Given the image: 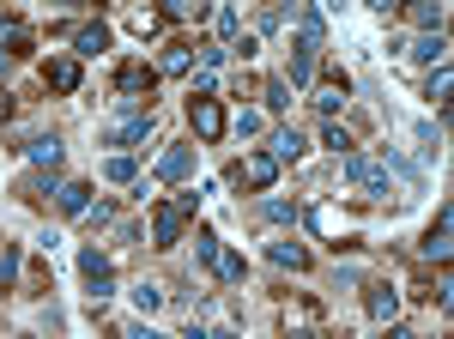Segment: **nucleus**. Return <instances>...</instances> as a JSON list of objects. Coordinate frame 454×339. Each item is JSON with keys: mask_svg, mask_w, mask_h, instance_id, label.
<instances>
[{"mask_svg": "<svg viewBox=\"0 0 454 339\" xmlns=\"http://www.w3.org/2000/svg\"><path fill=\"white\" fill-rule=\"evenodd\" d=\"M104 176H109V182H121V188H134V182H140V164H134L128 152H115V158H104Z\"/></svg>", "mask_w": 454, "mask_h": 339, "instance_id": "5701e85b", "label": "nucleus"}, {"mask_svg": "<svg viewBox=\"0 0 454 339\" xmlns=\"http://www.w3.org/2000/svg\"><path fill=\"white\" fill-rule=\"evenodd\" d=\"M267 261H273V267H291V272H303L309 267V248H303V242H267Z\"/></svg>", "mask_w": 454, "mask_h": 339, "instance_id": "2eb2a0df", "label": "nucleus"}, {"mask_svg": "<svg viewBox=\"0 0 454 339\" xmlns=\"http://www.w3.org/2000/svg\"><path fill=\"white\" fill-rule=\"evenodd\" d=\"M400 55H412V61H424V67H442V61H449V36L442 31H419Z\"/></svg>", "mask_w": 454, "mask_h": 339, "instance_id": "6e6552de", "label": "nucleus"}, {"mask_svg": "<svg viewBox=\"0 0 454 339\" xmlns=\"http://www.w3.org/2000/svg\"><path fill=\"white\" fill-rule=\"evenodd\" d=\"M194 176V146H164L158 152V182H188Z\"/></svg>", "mask_w": 454, "mask_h": 339, "instance_id": "1a4fd4ad", "label": "nucleus"}, {"mask_svg": "<svg viewBox=\"0 0 454 339\" xmlns=\"http://www.w3.org/2000/svg\"><path fill=\"white\" fill-rule=\"evenodd\" d=\"M6 67H12V55H0V79H6Z\"/></svg>", "mask_w": 454, "mask_h": 339, "instance_id": "a19ab883", "label": "nucleus"}, {"mask_svg": "<svg viewBox=\"0 0 454 339\" xmlns=\"http://www.w3.org/2000/svg\"><path fill=\"white\" fill-rule=\"evenodd\" d=\"M261 212H267L273 225H297V206L291 201H261Z\"/></svg>", "mask_w": 454, "mask_h": 339, "instance_id": "473e14b6", "label": "nucleus"}, {"mask_svg": "<svg viewBox=\"0 0 454 339\" xmlns=\"http://www.w3.org/2000/svg\"><path fill=\"white\" fill-rule=\"evenodd\" d=\"M261 98H267V109H291V85H285V79H267Z\"/></svg>", "mask_w": 454, "mask_h": 339, "instance_id": "2f4dec72", "label": "nucleus"}, {"mask_svg": "<svg viewBox=\"0 0 454 339\" xmlns=\"http://www.w3.org/2000/svg\"><path fill=\"white\" fill-rule=\"evenodd\" d=\"M55 206H61L67 218H85V206H91V188H85V182H61V188H55Z\"/></svg>", "mask_w": 454, "mask_h": 339, "instance_id": "f3484780", "label": "nucleus"}, {"mask_svg": "<svg viewBox=\"0 0 454 339\" xmlns=\"http://www.w3.org/2000/svg\"><path fill=\"white\" fill-rule=\"evenodd\" d=\"M188 67H194V49H188V43H170V49L158 55V73H188Z\"/></svg>", "mask_w": 454, "mask_h": 339, "instance_id": "a878e982", "label": "nucleus"}, {"mask_svg": "<svg viewBox=\"0 0 454 339\" xmlns=\"http://www.w3.org/2000/svg\"><path fill=\"white\" fill-rule=\"evenodd\" d=\"M370 321H400V291L394 285H376L370 291Z\"/></svg>", "mask_w": 454, "mask_h": 339, "instance_id": "aec40b11", "label": "nucleus"}, {"mask_svg": "<svg viewBox=\"0 0 454 339\" xmlns=\"http://www.w3.org/2000/svg\"><path fill=\"white\" fill-rule=\"evenodd\" d=\"M188 122H194V134H200V139H218L224 128H231L218 98H194V103H188Z\"/></svg>", "mask_w": 454, "mask_h": 339, "instance_id": "20e7f679", "label": "nucleus"}, {"mask_svg": "<svg viewBox=\"0 0 454 339\" xmlns=\"http://www.w3.org/2000/svg\"><path fill=\"white\" fill-rule=\"evenodd\" d=\"M212 272H218L224 285H243V279H248V261L237 255V248H218V261H212Z\"/></svg>", "mask_w": 454, "mask_h": 339, "instance_id": "4be33fe9", "label": "nucleus"}, {"mask_svg": "<svg viewBox=\"0 0 454 339\" xmlns=\"http://www.w3.org/2000/svg\"><path fill=\"white\" fill-rule=\"evenodd\" d=\"M25 158H31L36 170H61V158H67V146H61L55 134H36L31 146H25Z\"/></svg>", "mask_w": 454, "mask_h": 339, "instance_id": "ddd939ff", "label": "nucleus"}, {"mask_svg": "<svg viewBox=\"0 0 454 339\" xmlns=\"http://www.w3.org/2000/svg\"><path fill=\"white\" fill-rule=\"evenodd\" d=\"M188 98H218V79H212V73H194V91H188Z\"/></svg>", "mask_w": 454, "mask_h": 339, "instance_id": "58836bf2", "label": "nucleus"}, {"mask_svg": "<svg viewBox=\"0 0 454 339\" xmlns=\"http://www.w3.org/2000/svg\"><path fill=\"white\" fill-rule=\"evenodd\" d=\"M419 255H424V261H436V267H442V261H449V206H442V212H436V225H430V231H424Z\"/></svg>", "mask_w": 454, "mask_h": 339, "instance_id": "9b49d317", "label": "nucleus"}, {"mask_svg": "<svg viewBox=\"0 0 454 339\" xmlns=\"http://www.w3.org/2000/svg\"><path fill=\"white\" fill-rule=\"evenodd\" d=\"M346 98H351V79H346V73H327V79L315 85V109H321V115L346 109Z\"/></svg>", "mask_w": 454, "mask_h": 339, "instance_id": "9d476101", "label": "nucleus"}, {"mask_svg": "<svg viewBox=\"0 0 454 339\" xmlns=\"http://www.w3.org/2000/svg\"><path fill=\"white\" fill-rule=\"evenodd\" d=\"M364 6H376V12H394V6H400V0H364Z\"/></svg>", "mask_w": 454, "mask_h": 339, "instance_id": "ea45409f", "label": "nucleus"}, {"mask_svg": "<svg viewBox=\"0 0 454 339\" xmlns=\"http://www.w3.org/2000/svg\"><path fill=\"white\" fill-rule=\"evenodd\" d=\"M79 279H85V291L98 304L115 297V267H109V255H98V248H79Z\"/></svg>", "mask_w": 454, "mask_h": 339, "instance_id": "f03ea898", "label": "nucleus"}, {"mask_svg": "<svg viewBox=\"0 0 454 339\" xmlns=\"http://www.w3.org/2000/svg\"><path fill=\"white\" fill-rule=\"evenodd\" d=\"M346 182L370 188V194H394V188H387V164H370V158H357V152H346Z\"/></svg>", "mask_w": 454, "mask_h": 339, "instance_id": "423d86ee", "label": "nucleus"}, {"mask_svg": "<svg viewBox=\"0 0 454 339\" xmlns=\"http://www.w3.org/2000/svg\"><path fill=\"white\" fill-rule=\"evenodd\" d=\"M243 182H248V188H273V182H279V158H273V152L243 158Z\"/></svg>", "mask_w": 454, "mask_h": 339, "instance_id": "f8f14e48", "label": "nucleus"}, {"mask_svg": "<svg viewBox=\"0 0 454 339\" xmlns=\"http://www.w3.org/2000/svg\"><path fill=\"white\" fill-rule=\"evenodd\" d=\"M158 12H164V19H188V12H207V6H200V0H164Z\"/></svg>", "mask_w": 454, "mask_h": 339, "instance_id": "c9c22d12", "label": "nucleus"}, {"mask_svg": "<svg viewBox=\"0 0 454 339\" xmlns=\"http://www.w3.org/2000/svg\"><path fill=\"white\" fill-rule=\"evenodd\" d=\"M309 231H321V237H333V212H327V206H315V212H309Z\"/></svg>", "mask_w": 454, "mask_h": 339, "instance_id": "4c0bfd02", "label": "nucleus"}, {"mask_svg": "<svg viewBox=\"0 0 454 339\" xmlns=\"http://www.w3.org/2000/svg\"><path fill=\"white\" fill-rule=\"evenodd\" d=\"M104 49H109L104 25H79V31H73V55H85V61H91V55H104Z\"/></svg>", "mask_w": 454, "mask_h": 339, "instance_id": "a211bd4d", "label": "nucleus"}, {"mask_svg": "<svg viewBox=\"0 0 454 339\" xmlns=\"http://www.w3.org/2000/svg\"><path fill=\"white\" fill-rule=\"evenodd\" d=\"M321 36H327V25H321V12L315 6H303V19H297V49H291V91H309L315 85V61H321Z\"/></svg>", "mask_w": 454, "mask_h": 339, "instance_id": "f257e3e1", "label": "nucleus"}, {"mask_svg": "<svg viewBox=\"0 0 454 339\" xmlns=\"http://www.w3.org/2000/svg\"><path fill=\"white\" fill-rule=\"evenodd\" d=\"M31 25H19V19H6V25H0V55H12V61H25V55H31Z\"/></svg>", "mask_w": 454, "mask_h": 339, "instance_id": "4468645a", "label": "nucleus"}, {"mask_svg": "<svg viewBox=\"0 0 454 339\" xmlns=\"http://www.w3.org/2000/svg\"><path fill=\"white\" fill-rule=\"evenodd\" d=\"M43 79H49L55 91H79V61H73V55H55V61L43 67Z\"/></svg>", "mask_w": 454, "mask_h": 339, "instance_id": "dca6fc26", "label": "nucleus"}, {"mask_svg": "<svg viewBox=\"0 0 454 339\" xmlns=\"http://www.w3.org/2000/svg\"><path fill=\"white\" fill-rule=\"evenodd\" d=\"M321 146L346 158V152H351V134H346V128H340V122H327V128H321Z\"/></svg>", "mask_w": 454, "mask_h": 339, "instance_id": "7c9ffc66", "label": "nucleus"}, {"mask_svg": "<svg viewBox=\"0 0 454 339\" xmlns=\"http://www.w3.org/2000/svg\"><path fill=\"white\" fill-rule=\"evenodd\" d=\"M231 128H237V139H254L261 128H267V115H261V109H243V115H237Z\"/></svg>", "mask_w": 454, "mask_h": 339, "instance_id": "c756f323", "label": "nucleus"}, {"mask_svg": "<svg viewBox=\"0 0 454 339\" xmlns=\"http://www.w3.org/2000/svg\"><path fill=\"white\" fill-rule=\"evenodd\" d=\"M218 248H224V242H218V231H194V261H200V267H212V261H218Z\"/></svg>", "mask_w": 454, "mask_h": 339, "instance_id": "cd10ccee", "label": "nucleus"}, {"mask_svg": "<svg viewBox=\"0 0 454 339\" xmlns=\"http://www.w3.org/2000/svg\"><path fill=\"white\" fill-rule=\"evenodd\" d=\"M449 85H454V73H449V61H442V67L430 73V85H424V98H430V103H449Z\"/></svg>", "mask_w": 454, "mask_h": 339, "instance_id": "c85d7f7f", "label": "nucleus"}, {"mask_svg": "<svg viewBox=\"0 0 454 339\" xmlns=\"http://www.w3.org/2000/svg\"><path fill=\"white\" fill-rule=\"evenodd\" d=\"M194 61H200V73H218L224 61H231V43H200V55H194Z\"/></svg>", "mask_w": 454, "mask_h": 339, "instance_id": "bb28decb", "label": "nucleus"}, {"mask_svg": "<svg viewBox=\"0 0 454 339\" xmlns=\"http://www.w3.org/2000/svg\"><path fill=\"white\" fill-rule=\"evenodd\" d=\"M12 279H19V248L0 242V285H12Z\"/></svg>", "mask_w": 454, "mask_h": 339, "instance_id": "72a5a7b5", "label": "nucleus"}, {"mask_svg": "<svg viewBox=\"0 0 454 339\" xmlns=\"http://www.w3.org/2000/svg\"><path fill=\"white\" fill-rule=\"evenodd\" d=\"M158 25H164V12H134V36H152Z\"/></svg>", "mask_w": 454, "mask_h": 339, "instance_id": "e433bc0d", "label": "nucleus"}, {"mask_svg": "<svg viewBox=\"0 0 454 339\" xmlns=\"http://www.w3.org/2000/svg\"><path fill=\"white\" fill-rule=\"evenodd\" d=\"M303 152H309V146H303L297 128H273V158H279V164H297Z\"/></svg>", "mask_w": 454, "mask_h": 339, "instance_id": "6ab92c4d", "label": "nucleus"}, {"mask_svg": "<svg viewBox=\"0 0 454 339\" xmlns=\"http://www.w3.org/2000/svg\"><path fill=\"white\" fill-rule=\"evenodd\" d=\"M128 297H134V309H140V315H158V309H164V285H152V279H140V285H134Z\"/></svg>", "mask_w": 454, "mask_h": 339, "instance_id": "b1692460", "label": "nucleus"}, {"mask_svg": "<svg viewBox=\"0 0 454 339\" xmlns=\"http://www.w3.org/2000/svg\"><path fill=\"white\" fill-rule=\"evenodd\" d=\"M212 31H218V43H237V36H243V12H237V6H218V12H212Z\"/></svg>", "mask_w": 454, "mask_h": 339, "instance_id": "393cba45", "label": "nucleus"}, {"mask_svg": "<svg viewBox=\"0 0 454 339\" xmlns=\"http://www.w3.org/2000/svg\"><path fill=\"white\" fill-rule=\"evenodd\" d=\"M182 231H188V212H182L176 201L152 212V248H176V242H182Z\"/></svg>", "mask_w": 454, "mask_h": 339, "instance_id": "7ed1b4c3", "label": "nucleus"}, {"mask_svg": "<svg viewBox=\"0 0 454 339\" xmlns=\"http://www.w3.org/2000/svg\"><path fill=\"white\" fill-rule=\"evenodd\" d=\"M145 139H152V109L145 115H121V122L104 128V146H145Z\"/></svg>", "mask_w": 454, "mask_h": 339, "instance_id": "39448f33", "label": "nucleus"}, {"mask_svg": "<svg viewBox=\"0 0 454 339\" xmlns=\"http://www.w3.org/2000/svg\"><path fill=\"white\" fill-rule=\"evenodd\" d=\"M291 6H303V0H279V12H291Z\"/></svg>", "mask_w": 454, "mask_h": 339, "instance_id": "79ce46f5", "label": "nucleus"}, {"mask_svg": "<svg viewBox=\"0 0 454 339\" xmlns=\"http://www.w3.org/2000/svg\"><path fill=\"white\" fill-rule=\"evenodd\" d=\"M406 19L419 31H442V0H406Z\"/></svg>", "mask_w": 454, "mask_h": 339, "instance_id": "412c9836", "label": "nucleus"}, {"mask_svg": "<svg viewBox=\"0 0 454 339\" xmlns=\"http://www.w3.org/2000/svg\"><path fill=\"white\" fill-rule=\"evenodd\" d=\"M85 225H98V231H109V225H115V206H109V201L85 206Z\"/></svg>", "mask_w": 454, "mask_h": 339, "instance_id": "f704fd0d", "label": "nucleus"}, {"mask_svg": "<svg viewBox=\"0 0 454 339\" xmlns=\"http://www.w3.org/2000/svg\"><path fill=\"white\" fill-rule=\"evenodd\" d=\"M115 91H121V98H115L121 109H134V103H140L145 91H152V67H140V61H128V67L115 73Z\"/></svg>", "mask_w": 454, "mask_h": 339, "instance_id": "0eeeda50", "label": "nucleus"}]
</instances>
